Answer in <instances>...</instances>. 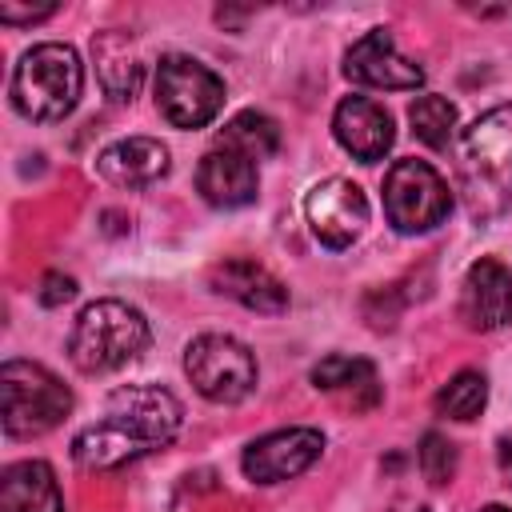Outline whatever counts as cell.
Instances as JSON below:
<instances>
[{
  "instance_id": "cell-7",
  "label": "cell",
  "mask_w": 512,
  "mask_h": 512,
  "mask_svg": "<svg viewBox=\"0 0 512 512\" xmlns=\"http://www.w3.org/2000/svg\"><path fill=\"white\" fill-rule=\"evenodd\" d=\"M184 372L192 388L212 404H240L256 388V356L248 344L224 332H204L184 348Z\"/></svg>"
},
{
  "instance_id": "cell-6",
  "label": "cell",
  "mask_w": 512,
  "mask_h": 512,
  "mask_svg": "<svg viewBox=\"0 0 512 512\" xmlns=\"http://www.w3.org/2000/svg\"><path fill=\"white\" fill-rule=\"evenodd\" d=\"M448 212H452V192L428 160L404 156L384 172V216L396 232H408V236L428 232L444 224Z\"/></svg>"
},
{
  "instance_id": "cell-8",
  "label": "cell",
  "mask_w": 512,
  "mask_h": 512,
  "mask_svg": "<svg viewBox=\"0 0 512 512\" xmlns=\"http://www.w3.org/2000/svg\"><path fill=\"white\" fill-rule=\"evenodd\" d=\"M304 216L312 224V236L324 244V248H348L364 224H368V196L360 192V184L344 180V176H332V180H320L308 196H304Z\"/></svg>"
},
{
  "instance_id": "cell-11",
  "label": "cell",
  "mask_w": 512,
  "mask_h": 512,
  "mask_svg": "<svg viewBox=\"0 0 512 512\" xmlns=\"http://www.w3.org/2000/svg\"><path fill=\"white\" fill-rule=\"evenodd\" d=\"M460 316L476 332H496L512 324V272L500 260L480 256L476 264H468L460 284Z\"/></svg>"
},
{
  "instance_id": "cell-15",
  "label": "cell",
  "mask_w": 512,
  "mask_h": 512,
  "mask_svg": "<svg viewBox=\"0 0 512 512\" xmlns=\"http://www.w3.org/2000/svg\"><path fill=\"white\" fill-rule=\"evenodd\" d=\"M208 284L220 296H232L236 304H244L252 312H264V316H276V312L288 308V288L268 268H260L256 260H240V256L220 260V264H212Z\"/></svg>"
},
{
  "instance_id": "cell-21",
  "label": "cell",
  "mask_w": 512,
  "mask_h": 512,
  "mask_svg": "<svg viewBox=\"0 0 512 512\" xmlns=\"http://www.w3.org/2000/svg\"><path fill=\"white\" fill-rule=\"evenodd\" d=\"M484 404H488V380H484V372H472V368L456 372L432 400L436 416H444V420H476L484 412Z\"/></svg>"
},
{
  "instance_id": "cell-2",
  "label": "cell",
  "mask_w": 512,
  "mask_h": 512,
  "mask_svg": "<svg viewBox=\"0 0 512 512\" xmlns=\"http://www.w3.org/2000/svg\"><path fill=\"white\" fill-rule=\"evenodd\" d=\"M80 88H84V68H80L76 48L48 40V44H32L20 56V64L12 68L8 96L24 120L56 124L76 108Z\"/></svg>"
},
{
  "instance_id": "cell-24",
  "label": "cell",
  "mask_w": 512,
  "mask_h": 512,
  "mask_svg": "<svg viewBox=\"0 0 512 512\" xmlns=\"http://www.w3.org/2000/svg\"><path fill=\"white\" fill-rule=\"evenodd\" d=\"M40 304L44 308H56V304H68L72 296H76V280L72 276H60V272H48L44 280H40Z\"/></svg>"
},
{
  "instance_id": "cell-18",
  "label": "cell",
  "mask_w": 512,
  "mask_h": 512,
  "mask_svg": "<svg viewBox=\"0 0 512 512\" xmlns=\"http://www.w3.org/2000/svg\"><path fill=\"white\" fill-rule=\"evenodd\" d=\"M464 156L484 176H512V104H496L464 128Z\"/></svg>"
},
{
  "instance_id": "cell-16",
  "label": "cell",
  "mask_w": 512,
  "mask_h": 512,
  "mask_svg": "<svg viewBox=\"0 0 512 512\" xmlns=\"http://www.w3.org/2000/svg\"><path fill=\"white\" fill-rule=\"evenodd\" d=\"M312 384L320 392L336 396L352 412H368L380 404V376H376V364L364 356H344V352L324 356L312 368Z\"/></svg>"
},
{
  "instance_id": "cell-4",
  "label": "cell",
  "mask_w": 512,
  "mask_h": 512,
  "mask_svg": "<svg viewBox=\"0 0 512 512\" xmlns=\"http://www.w3.org/2000/svg\"><path fill=\"white\" fill-rule=\"evenodd\" d=\"M0 396H4V436L12 440L44 436L72 412L68 384L32 360H8L0 368Z\"/></svg>"
},
{
  "instance_id": "cell-23",
  "label": "cell",
  "mask_w": 512,
  "mask_h": 512,
  "mask_svg": "<svg viewBox=\"0 0 512 512\" xmlns=\"http://www.w3.org/2000/svg\"><path fill=\"white\" fill-rule=\"evenodd\" d=\"M420 472H424V480L436 484V488H444V484L456 476V448H452L448 436L424 432V440H420Z\"/></svg>"
},
{
  "instance_id": "cell-19",
  "label": "cell",
  "mask_w": 512,
  "mask_h": 512,
  "mask_svg": "<svg viewBox=\"0 0 512 512\" xmlns=\"http://www.w3.org/2000/svg\"><path fill=\"white\" fill-rule=\"evenodd\" d=\"M92 60H96V76L104 84V92L112 100H132L140 88V56L132 48V40L124 32H100L92 40Z\"/></svg>"
},
{
  "instance_id": "cell-10",
  "label": "cell",
  "mask_w": 512,
  "mask_h": 512,
  "mask_svg": "<svg viewBox=\"0 0 512 512\" xmlns=\"http://www.w3.org/2000/svg\"><path fill=\"white\" fill-rule=\"evenodd\" d=\"M344 76L356 84H368V88H384V92H408V88L424 84V68L416 60L400 56L388 28L364 32L344 52Z\"/></svg>"
},
{
  "instance_id": "cell-20",
  "label": "cell",
  "mask_w": 512,
  "mask_h": 512,
  "mask_svg": "<svg viewBox=\"0 0 512 512\" xmlns=\"http://www.w3.org/2000/svg\"><path fill=\"white\" fill-rule=\"evenodd\" d=\"M220 144H224V148H236V152H244V156H252V160H264V156H272V152L280 148V128H276L272 116L248 108V112L232 116V120L220 128Z\"/></svg>"
},
{
  "instance_id": "cell-5",
  "label": "cell",
  "mask_w": 512,
  "mask_h": 512,
  "mask_svg": "<svg viewBox=\"0 0 512 512\" xmlns=\"http://www.w3.org/2000/svg\"><path fill=\"white\" fill-rule=\"evenodd\" d=\"M156 108L172 128H204L224 108V80L196 56L168 52L156 68Z\"/></svg>"
},
{
  "instance_id": "cell-3",
  "label": "cell",
  "mask_w": 512,
  "mask_h": 512,
  "mask_svg": "<svg viewBox=\"0 0 512 512\" xmlns=\"http://www.w3.org/2000/svg\"><path fill=\"white\" fill-rule=\"evenodd\" d=\"M148 340L152 332L140 308L124 300H92L68 332V360L80 372L100 376V372H112L136 360L148 348Z\"/></svg>"
},
{
  "instance_id": "cell-27",
  "label": "cell",
  "mask_w": 512,
  "mask_h": 512,
  "mask_svg": "<svg viewBox=\"0 0 512 512\" xmlns=\"http://www.w3.org/2000/svg\"><path fill=\"white\" fill-rule=\"evenodd\" d=\"M480 512H512V508H504V504H488V508H480Z\"/></svg>"
},
{
  "instance_id": "cell-25",
  "label": "cell",
  "mask_w": 512,
  "mask_h": 512,
  "mask_svg": "<svg viewBox=\"0 0 512 512\" xmlns=\"http://www.w3.org/2000/svg\"><path fill=\"white\" fill-rule=\"evenodd\" d=\"M56 12V4H40V8H16V4H0V20L4 24H36L48 20Z\"/></svg>"
},
{
  "instance_id": "cell-12",
  "label": "cell",
  "mask_w": 512,
  "mask_h": 512,
  "mask_svg": "<svg viewBox=\"0 0 512 512\" xmlns=\"http://www.w3.org/2000/svg\"><path fill=\"white\" fill-rule=\"evenodd\" d=\"M332 136L356 160L376 164L392 148L396 128H392V116L376 100H368V96H344L336 104V112H332Z\"/></svg>"
},
{
  "instance_id": "cell-9",
  "label": "cell",
  "mask_w": 512,
  "mask_h": 512,
  "mask_svg": "<svg viewBox=\"0 0 512 512\" xmlns=\"http://www.w3.org/2000/svg\"><path fill=\"white\" fill-rule=\"evenodd\" d=\"M324 452V436L316 428H280L252 440L240 456V468L252 484H280L312 468Z\"/></svg>"
},
{
  "instance_id": "cell-26",
  "label": "cell",
  "mask_w": 512,
  "mask_h": 512,
  "mask_svg": "<svg viewBox=\"0 0 512 512\" xmlns=\"http://www.w3.org/2000/svg\"><path fill=\"white\" fill-rule=\"evenodd\" d=\"M496 460H500L504 480L512 484V436H500V444H496Z\"/></svg>"
},
{
  "instance_id": "cell-1",
  "label": "cell",
  "mask_w": 512,
  "mask_h": 512,
  "mask_svg": "<svg viewBox=\"0 0 512 512\" xmlns=\"http://www.w3.org/2000/svg\"><path fill=\"white\" fill-rule=\"evenodd\" d=\"M184 424L180 400L160 384H124L104 400V416L72 436V460L88 472H108L176 440Z\"/></svg>"
},
{
  "instance_id": "cell-13",
  "label": "cell",
  "mask_w": 512,
  "mask_h": 512,
  "mask_svg": "<svg viewBox=\"0 0 512 512\" xmlns=\"http://www.w3.org/2000/svg\"><path fill=\"white\" fill-rule=\"evenodd\" d=\"M196 188H200V196L212 208H244V204L256 200V188H260L256 160L244 156V152H236V148L216 144L212 152L200 156Z\"/></svg>"
},
{
  "instance_id": "cell-22",
  "label": "cell",
  "mask_w": 512,
  "mask_h": 512,
  "mask_svg": "<svg viewBox=\"0 0 512 512\" xmlns=\"http://www.w3.org/2000/svg\"><path fill=\"white\" fill-rule=\"evenodd\" d=\"M408 124L416 132V140H424L428 148H448L452 144V128H456V104L448 96H416L408 104Z\"/></svg>"
},
{
  "instance_id": "cell-17",
  "label": "cell",
  "mask_w": 512,
  "mask_h": 512,
  "mask_svg": "<svg viewBox=\"0 0 512 512\" xmlns=\"http://www.w3.org/2000/svg\"><path fill=\"white\" fill-rule=\"evenodd\" d=\"M0 512H64L56 472L44 460H16L0 476Z\"/></svg>"
},
{
  "instance_id": "cell-14",
  "label": "cell",
  "mask_w": 512,
  "mask_h": 512,
  "mask_svg": "<svg viewBox=\"0 0 512 512\" xmlns=\"http://www.w3.org/2000/svg\"><path fill=\"white\" fill-rule=\"evenodd\" d=\"M172 168L168 148L152 136H124L112 140L100 156H96V172L116 184V188H148L156 180H164Z\"/></svg>"
}]
</instances>
